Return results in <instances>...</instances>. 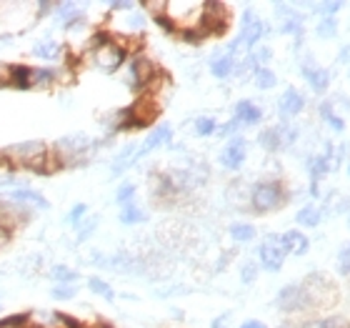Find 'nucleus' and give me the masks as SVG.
<instances>
[{"label": "nucleus", "instance_id": "1", "mask_svg": "<svg viewBox=\"0 0 350 328\" xmlns=\"http://www.w3.org/2000/svg\"><path fill=\"white\" fill-rule=\"evenodd\" d=\"M158 23L168 33L183 36L185 40H203L208 36L203 0H163Z\"/></svg>", "mask_w": 350, "mask_h": 328}, {"label": "nucleus", "instance_id": "2", "mask_svg": "<svg viewBox=\"0 0 350 328\" xmlns=\"http://www.w3.org/2000/svg\"><path fill=\"white\" fill-rule=\"evenodd\" d=\"M128 58H131V51L120 40H116L108 30H98V33L90 36L78 63H85V66L95 68V71H100L105 75H113L128 63Z\"/></svg>", "mask_w": 350, "mask_h": 328}, {"label": "nucleus", "instance_id": "3", "mask_svg": "<svg viewBox=\"0 0 350 328\" xmlns=\"http://www.w3.org/2000/svg\"><path fill=\"white\" fill-rule=\"evenodd\" d=\"M3 161L8 168H21V171H30V173H53L60 168L53 158L51 148L38 138L8 146L3 151Z\"/></svg>", "mask_w": 350, "mask_h": 328}, {"label": "nucleus", "instance_id": "4", "mask_svg": "<svg viewBox=\"0 0 350 328\" xmlns=\"http://www.w3.org/2000/svg\"><path fill=\"white\" fill-rule=\"evenodd\" d=\"M95 151V140H90L85 133H70L53 146V158L60 168H73L83 166L88 161V155Z\"/></svg>", "mask_w": 350, "mask_h": 328}, {"label": "nucleus", "instance_id": "5", "mask_svg": "<svg viewBox=\"0 0 350 328\" xmlns=\"http://www.w3.org/2000/svg\"><path fill=\"white\" fill-rule=\"evenodd\" d=\"M250 211L256 213H273L280 211L288 203V190L280 181H258L250 186L248 193Z\"/></svg>", "mask_w": 350, "mask_h": 328}, {"label": "nucleus", "instance_id": "6", "mask_svg": "<svg viewBox=\"0 0 350 328\" xmlns=\"http://www.w3.org/2000/svg\"><path fill=\"white\" fill-rule=\"evenodd\" d=\"M300 286H303V291H306L310 314H313V311H323V308L336 306L338 288L325 273H310L306 281H300Z\"/></svg>", "mask_w": 350, "mask_h": 328}, {"label": "nucleus", "instance_id": "7", "mask_svg": "<svg viewBox=\"0 0 350 328\" xmlns=\"http://www.w3.org/2000/svg\"><path fill=\"white\" fill-rule=\"evenodd\" d=\"M125 83L133 88V90H140V93H146L148 88L153 86L158 78H161V68L155 66L153 60L143 55V53H131V58L125 63Z\"/></svg>", "mask_w": 350, "mask_h": 328}, {"label": "nucleus", "instance_id": "8", "mask_svg": "<svg viewBox=\"0 0 350 328\" xmlns=\"http://www.w3.org/2000/svg\"><path fill=\"white\" fill-rule=\"evenodd\" d=\"M270 33V25L262 18H258L256 13H253V8H245L241 15V33H238V45H241L243 51L250 53L253 48H258L260 45V40Z\"/></svg>", "mask_w": 350, "mask_h": 328}, {"label": "nucleus", "instance_id": "9", "mask_svg": "<svg viewBox=\"0 0 350 328\" xmlns=\"http://www.w3.org/2000/svg\"><path fill=\"white\" fill-rule=\"evenodd\" d=\"M273 10H275L278 30H280L283 36L295 38V45L303 43V33H306V15L298 13L293 3H273Z\"/></svg>", "mask_w": 350, "mask_h": 328}, {"label": "nucleus", "instance_id": "10", "mask_svg": "<svg viewBox=\"0 0 350 328\" xmlns=\"http://www.w3.org/2000/svg\"><path fill=\"white\" fill-rule=\"evenodd\" d=\"M258 268L268 270V273H278L285 263V251L280 246V236L268 234L262 238V243L258 246Z\"/></svg>", "mask_w": 350, "mask_h": 328}, {"label": "nucleus", "instance_id": "11", "mask_svg": "<svg viewBox=\"0 0 350 328\" xmlns=\"http://www.w3.org/2000/svg\"><path fill=\"white\" fill-rule=\"evenodd\" d=\"M275 308L278 311H283V314H310V308H308V299H306V291H303V286L300 283H288L283 286L275 296Z\"/></svg>", "mask_w": 350, "mask_h": 328}, {"label": "nucleus", "instance_id": "12", "mask_svg": "<svg viewBox=\"0 0 350 328\" xmlns=\"http://www.w3.org/2000/svg\"><path fill=\"white\" fill-rule=\"evenodd\" d=\"M300 73H303L306 83L310 88H313V90L318 95L328 93V88H330V73L321 66V63H318V60L313 58V55H303V58H300Z\"/></svg>", "mask_w": 350, "mask_h": 328}, {"label": "nucleus", "instance_id": "13", "mask_svg": "<svg viewBox=\"0 0 350 328\" xmlns=\"http://www.w3.org/2000/svg\"><path fill=\"white\" fill-rule=\"evenodd\" d=\"M30 55L38 60H45V63H60V66H70V60L66 58L68 48L66 43H60L55 38H40L33 48H30Z\"/></svg>", "mask_w": 350, "mask_h": 328}, {"label": "nucleus", "instance_id": "14", "mask_svg": "<svg viewBox=\"0 0 350 328\" xmlns=\"http://www.w3.org/2000/svg\"><path fill=\"white\" fill-rule=\"evenodd\" d=\"M245 158H248V140L243 138V136H235L226 143V148L220 151L218 155V163L226 171H241L245 166Z\"/></svg>", "mask_w": 350, "mask_h": 328}, {"label": "nucleus", "instance_id": "15", "mask_svg": "<svg viewBox=\"0 0 350 328\" xmlns=\"http://www.w3.org/2000/svg\"><path fill=\"white\" fill-rule=\"evenodd\" d=\"M170 143H173V125H170V123H158L153 131L143 138V143L138 146V163L143 161L146 155L155 153L158 148H165V146H170Z\"/></svg>", "mask_w": 350, "mask_h": 328}, {"label": "nucleus", "instance_id": "16", "mask_svg": "<svg viewBox=\"0 0 350 328\" xmlns=\"http://www.w3.org/2000/svg\"><path fill=\"white\" fill-rule=\"evenodd\" d=\"M25 321L30 328H75L78 321H73L70 316L58 314V311H33L25 314Z\"/></svg>", "mask_w": 350, "mask_h": 328}, {"label": "nucleus", "instance_id": "17", "mask_svg": "<svg viewBox=\"0 0 350 328\" xmlns=\"http://www.w3.org/2000/svg\"><path fill=\"white\" fill-rule=\"evenodd\" d=\"M5 201H13L18 205H25V208H40V211H48L51 203H48V198L40 193V190H33L30 186H21V188H13V190H5L3 193Z\"/></svg>", "mask_w": 350, "mask_h": 328}, {"label": "nucleus", "instance_id": "18", "mask_svg": "<svg viewBox=\"0 0 350 328\" xmlns=\"http://www.w3.org/2000/svg\"><path fill=\"white\" fill-rule=\"evenodd\" d=\"M306 110V95L298 88H285V93L278 98V116L280 121H291Z\"/></svg>", "mask_w": 350, "mask_h": 328}, {"label": "nucleus", "instance_id": "19", "mask_svg": "<svg viewBox=\"0 0 350 328\" xmlns=\"http://www.w3.org/2000/svg\"><path fill=\"white\" fill-rule=\"evenodd\" d=\"M233 121L241 128H250V125H258L262 121V108L253 101H238L233 105Z\"/></svg>", "mask_w": 350, "mask_h": 328}, {"label": "nucleus", "instance_id": "20", "mask_svg": "<svg viewBox=\"0 0 350 328\" xmlns=\"http://www.w3.org/2000/svg\"><path fill=\"white\" fill-rule=\"evenodd\" d=\"M133 166H138V143H128L118 151L116 158L110 161V175H123Z\"/></svg>", "mask_w": 350, "mask_h": 328}, {"label": "nucleus", "instance_id": "21", "mask_svg": "<svg viewBox=\"0 0 350 328\" xmlns=\"http://www.w3.org/2000/svg\"><path fill=\"white\" fill-rule=\"evenodd\" d=\"M280 246H283L285 255H306L308 248H310V238L303 231L293 228V231L280 234Z\"/></svg>", "mask_w": 350, "mask_h": 328}, {"label": "nucleus", "instance_id": "22", "mask_svg": "<svg viewBox=\"0 0 350 328\" xmlns=\"http://www.w3.org/2000/svg\"><path fill=\"white\" fill-rule=\"evenodd\" d=\"M241 58V55H233V53L228 51H220L215 53L211 58V73L213 78H218V81H228V78H233L235 73V60Z\"/></svg>", "mask_w": 350, "mask_h": 328}, {"label": "nucleus", "instance_id": "23", "mask_svg": "<svg viewBox=\"0 0 350 328\" xmlns=\"http://www.w3.org/2000/svg\"><path fill=\"white\" fill-rule=\"evenodd\" d=\"M53 86H58V71L55 68H33V66L28 68V88L48 90Z\"/></svg>", "mask_w": 350, "mask_h": 328}, {"label": "nucleus", "instance_id": "24", "mask_svg": "<svg viewBox=\"0 0 350 328\" xmlns=\"http://www.w3.org/2000/svg\"><path fill=\"white\" fill-rule=\"evenodd\" d=\"M306 168H308V175H310V186H321L323 178L333 171V168H330V158L325 153L310 155L306 161Z\"/></svg>", "mask_w": 350, "mask_h": 328}, {"label": "nucleus", "instance_id": "25", "mask_svg": "<svg viewBox=\"0 0 350 328\" xmlns=\"http://www.w3.org/2000/svg\"><path fill=\"white\" fill-rule=\"evenodd\" d=\"M323 216H325V213H323V208L318 203H306L298 213H295V223L303 228H318L321 226Z\"/></svg>", "mask_w": 350, "mask_h": 328}, {"label": "nucleus", "instance_id": "26", "mask_svg": "<svg viewBox=\"0 0 350 328\" xmlns=\"http://www.w3.org/2000/svg\"><path fill=\"white\" fill-rule=\"evenodd\" d=\"M48 276L55 286H75L78 283V278L81 273L73 268V266H66V263H55L51 270H48Z\"/></svg>", "mask_w": 350, "mask_h": 328}, {"label": "nucleus", "instance_id": "27", "mask_svg": "<svg viewBox=\"0 0 350 328\" xmlns=\"http://www.w3.org/2000/svg\"><path fill=\"white\" fill-rule=\"evenodd\" d=\"M88 291L93 293V296H98V299H105L108 303H113L116 301V288L105 281V278L100 276H90L88 278Z\"/></svg>", "mask_w": 350, "mask_h": 328}, {"label": "nucleus", "instance_id": "28", "mask_svg": "<svg viewBox=\"0 0 350 328\" xmlns=\"http://www.w3.org/2000/svg\"><path fill=\"white\" fill-rule=\"evenodd\" d=\"M321 118L325 121V123L333 128L336 133H343L345 131V121L343 116L336 110V105H333V101H323L321 103Z\"/></svg>", "mask_w": 350, "mask_h": 328}, {"label": "nucleus", "instance_id": "29", "mask_svg": "<svg viewBox=\"0 0 350 328\" xmlns=\"http://www.w3.org/2000/svg\"><path fill=\"white\" fill-rule=\"evenodd\" d=\"M118 220H120L123 226H140V223H146L148 220V213L143 211L138 203H131V205H125V208H120Z\"/></svg>", "mask_w": 350, "mask_h": 328}, {"label": "nucleus", "instance_id": "30", "mask_svg": "<svg viewBox=\"0 0 350 328\" xmlns=\"http://www.w3.org/2000/svg\"><path fill=\"white\" fill-rule=\"evenodd\" d=\"M228 234H230V238H233L235 243H250L258 236V231H256V226H253V223L238 220V223H233V226L228 228Z\"/></svg>", "mask_w": 350, "mask_h": 328}, {"label": "nucleus", "instance_id": "31", "mask_svg": "<svg viewBox=\"0 0 350 328\" xmlns=\"http://www.w3.org/2000/svg\"><path fill=\"white\" fill-rule=\"evenodd\" d=\"M98 223H100V216H90L88 213V218L83 220L81 226L75 228V246H81V243H85L90 236L95 234V228H98Z\"/></svg>", "mask_w": 350, "mask_h": 328}, {"label": "nucleus", "instance_id": "32", "mask_svg": "<svg viewBox=\"0 0 350 328\" xmlns=\"http://www.w3.org/2000/svg\"><path fill=\"white\" fill-rule=\"evenodd\" d=\"M193 131H196L198 138H211L218 131V121L211 116H198L196 123H193Z\"/></svg>", "mask_w": 350, "mask_h": 328}, {"label": "nucleus", "instance_id": "33", "mask_svg": "<svg viewBox=\"0 0 350 328\" xmlns=\"http://www.w3.org/2000/svg\"><path fill=\"white\" fill-rule=\"evenodd\" d=\"M135 196H138V186L131 181H125V183H120L116 190V203L120 205V208H125V205L135 203Z\"/></svg>", "mask_w": 350, "mask_h": 328}, {"label": "nucleus", "instance_id": "34", "mask_svg": "<svg viewBox=\"0 0 350 328\" xmlns=\"http://www.w3.org/2000/svg\"><path fill=\"white\" fill-rule=\"evenodd\" d=\"M258 146L265 148L268 153H278V151H280V138H278L275 125H270V128L260 131V136H258Z\"/></svg>", "mask_w": 350, "mask_h": 328}, {"label": "nucleus", "instance_id": "35", "mask_svg": "<svg viewBox=\"0 0 350 328\" xmlns=\"http://www.w3.org/2000/svg\"><path fill=\"white\" fill-rule=\"evenodd\" d=\"M253 83H256L258 90H273L278 86V75L270 68H258L253 73Z\"/></svg>", "mask_w": 350, "mask_h": 328}, {"label": "nucleus", "instance_id": "36", "mask_svg": "<svg viewBox=\"0 0 350 328\" xmlns=\"http://www.w3.org/2000/svg\"><path fill=\"white\" fill-rule=\"evenodd\" d=\"M315 36L321 40H333L338 36V18H321L315 25Z\"/></svg>", "mask_w": 350, "mask_h": 328}, {"label": "nucleus", "instance_id": "37", "mask_svg": "<svg viewBox=\"0 0 350 328\" xmlns=\"http://www.w3.org/2000/svg\"><path fill=\"white\" fill-rule=\"evenodd\" d=\"M85 218H88V203H75L73 208L66 213V223L70 228H78Z\"/></svg>", "mask_w": 350, "mask_h": 328}, {"label": "nucleus", "instance_id": "38", "mask_svg": "<svg viewBox=\"0 0 350 328\" xmlns=\"http://www.w3.org/2000/svg\"><path fill=\"white\" fill-rule=\"evenodd\" d=\"M18 268H21L23 276H36V273L43 270V255H28V258H23V263Z\"/></svg>", "mask_w": 350, "mask_h": 328}, {"label": "nucleus", "instance_id": "39", "mask_svg": "<svg viewBox=\"0 0 350 328\" xmlns=\"http://www.w3.org/2000/svg\"><path fill=\"white\" fill-rule=\"evenodd\" d=\"M250 60L256 63V68H268V63L273 60V51L268 45H258V48L250 51Z\"/></svg>", "mask_w": 350, "mask_h": 328}, {"label": "nucleus", "instance_id": "40", "mask_svg": "<svg viewBox=\"0 0 350 328\" xmlns=\"http://www.w3.org/2000/svg\"><path fill=\"white\" fill-rule=\"evenodd\" d=\"M51 299L55 301H73L78 299V286H53Z\"/></svg>", "mask_w": 350, "mask_h": 328}, {"label": "nucleus", "instance_id": "41", "mask_svg": "<svg viewBox=\"0 0 350 328\" xmlns=\"http://www.w3.org/2000/svg\"><path fill=\"white\" fill-rule=\"evenodd\" d=\"M300 328H343V321L336 318V316H328V318H308Z\"/></svg>", "mask_w": 350, "mask_h": 328}, {"label": "nucleus", "instance_id": "42", "mask_svg": "<svg viewBox=\"0 0 350 328\" xmlns=\"http://www.w3.org/2000/svg\"><path fill=\"white\" fill-rule=\"evenodd\" d=\"M338 273L340 276H350V243L338 248Z\"/></svg>", "mask_w": 350, "mask_h": 328}, {"label": "nucleus", "instance_id": "43", "mask_svg": "<svg viewBox=\"0 0 350 328\" xmlns=\"http://www.w3.org/2000/svg\"><path fill=\"white\" fill-rule=\"evenodd\" d=\"M258 270H260V268H258V263H256V261H245V263L241 266V281H243L245 286H250V283H253V281L258 278Z\"/></svg>", "mask_w": 350, "mask_h": 328}, {"label": "nucleus", "instance_id": "44", "mask_svg": "<svg viewBox=\"0 0 350 328\" xmlns=\"http://www.w3.org/2000/svg\"><path fill=\"white\" fill-rule=\"evenodd\" d=\"M215 136H220V138H235V136H241V125L235 123L233 118L228 121V123H223V125H218V131H215Z\"/></svg>", "mask_w": 350, "mask_h": 328}, {"label": "nucleus", "instance_id": "45", "mask_svg": "<svg viewBox=\"0 0 350 328\" xmlns=\"http://www.w3.org/2000/svg\"><path fill=\"white\" fill-rule=\"evenodd\" d=\"M3 88H13V63L0 60V90Z\"/></svg>", "mask_w": 350, "mask_h": 328}, {"label": "nucleus", "instance_id": "46", "mask_svg": "<svg viewBox=\"0 0 350 328\" xmlns=\"http://www.w3.org/2000/svg\"><path fill=\"white\" fill-rule=\"evenodd\" d=\"M0 328H30L25 316H10V318H3L0 321Z\"/></svg>", "mask_w": 350, "mask_h": 328}, {"label": "nucleus", "instance_id": "47", "mask_svg": "<svg viewBox=\"0 0 350 328\" xmlns=\"http://www.w3.org/2000/svg\"><path fill=\"white\" fill-rule=\"evenodd\" d=\"M10 241H13V231H10L8 226H0V253L10 246Z\"/></svg>", "mask_w": 350, "mask_h": 328}, {"label": "nucleus", "instance_id": "48", "mask_svg": "<svg viewBox=\"0 0 350 328\" xmlns=\"http://www.w3.org/2000/svg\"><path fill=\"white\" fill-rule=\"evenodd\" d=\"M228 326H230V314H223L213 321V328H228Z\"/></svg>", "mask_w": 350, "mask_h": 328}, {"label": "nucleus", "instance_id": "49", "mask_svg": "<svg viewBox=\"0 0 350 328\" xmlns=\"http://www.w3.org/2000/svg\"><path fill=\"white\" fill-rule=\"evenodd\" d=\"M338 60H340V63H350V43L345 45V48H340V53H338Z\"/></svg>", "mask_w": 350, "mask_h": 328}, {"label": "nucleus", "instance_id": "50", "mask_svg": "<svg viewBox=\"0 0 350 328\" xmlns=\"http://www.w3.org/2000/svg\"><path fill=\"white\" fill-rule=\"evenodd\" d=\"M238 328H268L262 321H256V318H250V321H245V323H241Z\"/></svg>", "mask_w": 350, "mask_h": 328}, {"label": "nucleus", "instance_id": "51", "mask_svg": "<svg viewBox=\"0 0 350 328\" xmlns=\"http://www.w3.org/2000/svg\"><path fill=\"white\" fill-rule=\"evenodd\" d=\"M13 43V38L10 36H0V48H3V45H10Z\"/></svg>", "mask_w": 350, "mask_h": 328}, {"label": "nucleus", "instance_id": "52", "mask_svg": "<svg viewBox=\"0 0 350 328\" xmlns=\"http://www.w3.org/2000/svg\"><path fill=\"white\" fill-rule=\"evenodd\" d=\"M75 328H105V326H85V323H78Z\"/></svg>", "mask_w": 350, "mask_h": 328}, {"label": "nucleus", "instance_id": "53", "mask_svg": "<svg viewBox=\"0 0 350 328\" xmlns=\"http://www.w3.org/2000/svg\"><path fill=\"white\" fill-rule=\"evenodd\" d=\"M0 308H3V296H0Z\"/></svg>", "mask_w": 350, "mask_h": 328}, {"label": "nucleus", "instance_id": "54", "mask_svg": "<svg viewBox=\"0 0 350 328\" xmlns=\"http://www.w3.org/2000/svg\"><path fill=\"white\" fill-rule=\"evenodd\" d=\"M280 328H293V326H280Z\"/></svg>", "mask_w": 350, "mask_h": 328}, {"label": "nucleus", "instance_id": "55", "mask_svg": "<svg viewBox=\"0 0 350 328\" xmlns=\"http://www.w3.org/2000/svg\"><path fill=\"white\" fill-rule=\"evenodd\" d=\"M0 226H3V218H0Z\"/></svg>", "mask_w": 350, "mask_h": 328}, {"label": "nucleus", "instance_id": "56", "mask_svg": "<svg viewBox=\"0 0 350 328\" xmlns=\"http://www.w3.org/2000/svg\"><path fill=\"white\" fill-rule=\"evenodd\" d=\"M348 173H350V166H348Z\"/></svg>", "mask_w": 350, "mask_h": 328}]
</instances>
